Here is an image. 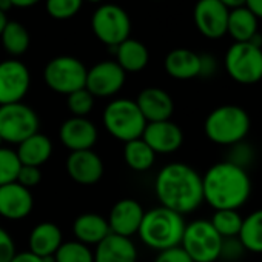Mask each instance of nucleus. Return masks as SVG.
Listing matches in <instances>:
<instances>
[{
  "instance_id": "29",
  "label": "nucleus",
  "mask_w": 262,
  "mask_h": 262,
  "mask_svg": "<svg viewBox=\"0 0 262 262\" xmlns=\"http://www.w3.org/2000/svg\"><path fill=\"white\" fill-rule=\"evenodd\" d=\"M0 39L4 48L11 56H22L30 48V33L19 22H7Z\"/></svg>"
},
{
  "instance_id": "46",
  "label": "nucleus",
  "mask_w": 262,
  "mask_h": 262,
  "mask_svg": "<svg viewBox=\"0 0 262 262\" xmlns=\"http://www.w3.org/2000/svg\"><path fill=\"white\" fill-rule=\"evenodd\" d=\"M83 2H90V4H99L102 0H83Z\"/></svg>"
},
{
  "instance_id": "16",
  "label": "nucleus",
  "mask_w": 262,
  "mask_h": 262,
  "mask_svg": "<svg viewBox=\"0 0 262 262\" xmlns=\"http://www.w3.org/2000/svg\"><path fill=\"white\" fill-rule=\"evenodd\" d=\"M59 139L71 153L91 150L97 141V128L90 119L73 116L60 125Z\"/></svg>"
},
{
  "instance_id": "38",
  "label": "nucleus",
  "mask_w": 262,
  "mask_h": 262,
  "mask_svg": "<svg viewBox=\"0 0 262 262\" xmlns=\"http://www.w3.org/2000/svg\"><path fill=\"white\" fill-rule=\"evenodd\" d=\"M16 242L11 234L0 227V262H10L16 256Z\"/></svg>"
},
{
  "instance_id": "13",
  "label": "nucleus",
  "mask_w": 262,
  "mask_h": 262,
  "mask_svg": "<svg viewBox=\"0 0 262 262\" xmlns=\"http://www.w3.org/2000/svg\"><path fill=\"white\" fill-rule=\"evenodd\" d=\"M230 11L219 0H199L194 7V24L199 33L208 39H221L227 34Z\"/></svg>"
},
{
  "instance_id": "45",
  "label": "nucleus",
  "mask_w": 262,
  "mask_h": 262,
  "mask_svg": "<svg viewBox=\"0 0 262 262\" xmlns=\"http://www.w3.org/2000/svg\"><path fill=\"white\" fill-rule=\"evenodd\" d=\"M7 22H8L7 13H4L2 10H0V34H2V31H4V28H5V25H7Z\"/></svg>"
},
{
  "instance_id": "48",
  "label": "nucleus",
  "mask_w": 262,
  "mask_h": 262,
  "mask_svg": "<svg viewBox=\"0 0 262 262\" xmlns=\"http://www.w3.org/2000/svg\"><path fill=\"white\" fill-rule=\"evenodd\" d=\"M260 151H262V144H260Z\"/></svg>"
},
{
  "instance_id": "3",
  "label": "nucleus",
  "mask_w": 262,
  "mask_h": 262,
  "mask_svg": "<svg viewBox=\"0 0 262 262\" xmlns=\"http://www.w3.org/2000/svg\"><path fill=\"white\" fill-rule=\"evenodd\" d=\"M185 225L182 214L159 205L145 211L138 234L147 247L162 251L181 245Z\"/></svg>"
},
{
  "instance_id": "2",
  "label": "nucleus",
  "mask_w": 262,
  "mask_h": 262,
  "mask_svg": "<svg viewBox=\"0 0 262 262\" xmlns=\"http://www.w3.org/2000/svg\"><path fill=\"white\" fill-rule=\"evenodd\" d=\"M202 193L214 210H237L251 194V179L247 170L222 161L202 176Z\"/></svg>"
},
{
  "instance_id": "11",
  "label": "nucleus",
  "mask_w": 262,
  "mask_h": 262,
  "mask_svg": "<svg viewBox=\"0 0 262 262\" xmlns=\"http://www.w3.org/2000/svg\"><path fill=\"white\" fill-rule=\"evenodd\" d=\"M30 85L31 76L25 63L17 59L0 62V105L22 102Z\"/></svg>"
},
{
  "instance_id": "33",
  "label": "nucleus",
  "mask_w": 262,
  "mask_h": 262,
  "mask_svg": "<svg viewBox=\"0 0 262 262\" xmlns=\"http://www.w3.org/2000/svg\"><path fill=\"white\" fill-rule=\"evenodd\" d=\"M67 103L70 113L74 117H86L94 106V96L86 88H82L68 94Z\"/></svg>"
},
{
  "instance_id": "30",
  "label": "nucleus",
  "mask_w": 262,
  "mask_h": 262,
  "mask_svg": "<svg viewBox=\"0 0 262 262\" xmlns=\"http://www.w3.org/2000/svg\"><path fill=\"white\" fill-rule=\"evenodd\" d=\"M244 217L237 210H216L211 217V225L217 231V234L225 237H237Z\"/></svg>"
},
{
  "instance_id": "5",
  "label": "nucleus",
  "mask_w": 262,
  "mask_h": 262,
  "mask_svg": "<svg viewBox=\"0 0 262 262\" xmlns=\"http://www.w3.org/2000/svg\"><path fill=\"white\" fill-rule=\"evenodd\" d=\"M102 120L108 133L125 144L142 138L147 125L136 100L131 99L111 100L103 110Z\"/></svg>"
},
{
  "instance_id": "43",
  "label": "nucleus",
  "mask_w": 262,
  "mask_h": 262,
  "mask_svg": "<svg viewBox=\"0 0 262 262\" xmlns=\"http://www.w3.org/2000/svg\"><path fill=\"white\" fill-rule=\"evenodd\" d=\"M219 2H221L228 11H231V10L245 7V2H247V0H219Z\"/></svg>"
},
{
  "instance_id": "41",
  "label": "nucleus",
  "mask_w": 262,
  "mask_h": 262,
  "mask_svg": "<svg viewBox=\"0 0 262 262\" xmlns=\"http://www.w3.org/2000/svg\"><path fill=\"white\" fill-rule=\"evenodd\" d=\"M10 262H54V257H40L31 251L16 253V256Z\"/></svg>"
},
{
  "instance_id": "15",
  "label": "nucleus",
  "mask_w": 262,
  "mask_h": 262,
  "mask_svg": "<svg viewBox=\"0 0 262 262\" xmlns=\"http://www.w3.org/2000/svg\"><path fill=\"white\" fill-rule=\"evenodd\" d=\"M144 208L135 199H120L117 201L108 216L110 231L123 237H131L139 231V227L144 219Z\"/></svg>"
},
{
  "instance_id": "8",
  "label": "nucleus",
  "mask_w": 262,
  "mask_h": 262,
  "mask_svg": "<svg viewBox=\"0 0 262 262\" xmlns=\"http://www.w3.org/2000/svg\"><path fill=\"white\" fill-rule=\"evenodd\" d=\"M228 76L242 85L262 80V48L250 42H234L225 54Z\"/></svg>"
},
{
  "instance_id": "6",
  "label": "nucleus",
  "mask_w": 262,
  "mask_h": 262,
  "mask_svg": "<svg viewBox=\"0 0 262 262\" xmlns=\"http://www.w3.org/2000/svg\"><path fill=\"white\" fill-rule=\"evenodd\" d=\"M39 116L24 102L0 105V138L4 142L19 145L39 133Z\"/></svg>"
},
{
  "instance_id": "21",
  "label": "nucleus",
  "mask_w": 262,
  "mask_h": 262,
  "mask_svg": "<svg viewBox=\"0 0 262 262\" xmlns=\"http://www.w3.org/2000/svg\"><path fill=\"white\" fill-rule=\"evenodd\" d=\"M30 251L40 257H53L63 244L62 231L54 222H40L30 233Z\"/></svg>"
},
{
  "instance_id": "36",
  "label": "nucleus",
  "mask_w": 262,
  "mask_h": 262,
  "mask_svg": "<svg viewBox=\"0 0 262 262\" xmlns=\"http://www.w3.org/2000/svg\"><path fill=\"white\" fill-rule=\"evenodd\" d=\"M245 253L244 245L241 244L239 237H225L221 244V253L219 259L227 262H237Z\"/></svg>"
},
{
  "instance_id": "27",
  "label": "nucleus",
  "mask_w": 262,
  "mask_h": 262,
  "mask_svg": "<svg viewBox=\"0 0 262 262\" xmlns=\"http://www.w3.org/2000/svg\"><path fill=\"white\" fill-rule=\"evenodd\" d=\"M123 159L126 165L135 171H147L155 165L156 153L148 147V144L139 138L125 144Z\"/></svg>"
},
{
  "instance_id": "22",
  "label": "nucleus",
  "mask_w": 262,
  "mask_h": 262,
  "mask_svg": "<svg viewBox=\"0 0 262 262\" xmlns=\"http://www.w3.org/2000/svg\"><path fill=\"white\" fill-rule=\"evenodd\" d=\"M73 233L76 241L85 245H97L111 231L108 221L97 213H83L77 216L73 222Z\"/></svg>"
},
{
  "instance_id": "42",
  "label": "nucleus",
  "mask_w": 262,
  "mask_h": 262,
  "mask_svg": "<svg viewBox=\"0 0 262 262\" xmlns=\"http://www.w3.org/2000/svg\"><path fill=\"white\" fill-rule=\"evenodd\" d=\"M245 8H248L256 19H262V0H247Z\"/></svg>"
},
{
  "instance_id": "19",
  "label": "nucleus",
  "mask_w": 262,
  "mask_h": 262,
  "mask_svg": "<svg viewBox=\"0 0 262 262\" xmlns=\"http://www.w3.org/2000/svg\"><path fill=\"white\" fill-rule=\"evenodd\" d=\"M136 103L147 123L170 120L174 111V102L171 96L158 86H150L142 90L136 99Z\"/></svg>"
},
{
  "instance_id": "23",
  "label": "nucleus",
  "mask_w": 262,
  "mask_h": 262,
  "mask_svg": "<svg viewBox=\"0 0 262 262\" xmlns=\"http://www.w3.org/2000/svg\"><path fill=\"white\" fill-rule=\"evenodd\" d=\"M165 71L173 79H179V80L199 77L201 54L187 48L173 50L165 57Z\"/></svg>"
},
{
  "instance_id": "1",
  "label": "nucleus",
  "mask_w": 262,
  "mask_h": 262,
  "mask_svg": "<svg viewBox=\"0 0 262 262\" xmlns=\"http://www.w3.org/2000/svg\"><path fill=\"white\" fill-rule=\"evenodd\" d=\"M155 193L162 207L182 216L193 213L204 202L202 176L187 164H168L156 176Z\"/></svg>"
},
{
  "instance_id": "14",
  "label": "nucleus",
  "mask_w": 262,
  "mask_h": 262,
  "mask_svg": "<svg viewBox=\"0 0 262 262\" xmlns=\"http://www.w3.org/2000/svg\"><path fill=\"white\" fill-rule=\"evenodd\" d=\"M142 139L156 155H171L184 144V133L178 123L171 120L150 122L145 125Z\"/></svg>"
},
{
  "instance_id": "20",
  "label": "nucleus",
  "mask_w": 262,
  "mask_h": 262,
  "mask_svg": "<svg viewBox=\"0 0 262 262\" xmlns=\"http://www.w3.org/2000/svg\"><path fill=\"white\" fill-rule=\"evenodd\" d=\"M94 262H136L138 248L131 237L110 233L96 245Z\"/></svg>"
},
{
  "instance_id": "26",
  "label": "nucleus",
  "mask_w": 262,
  "mask_h": 262,
  "mask_svg": "<svg viewBox=\"0 0 262 262\" xmlns=\"http://www.w3.org/2000/svg\"><path fill=\"white\" fill-rule=\"evenodd\" d=\"M227 34H230L234 42H250L257 34V19L245 7L231 10L228 14Z\"/></svg>"
},
{
  "instance_id": "31",
  "label": "nucleus",
  "mask_w": 262,
  "mask_h": 262,
  "mask_svg": "<svg viewBox=\"0 0 262 262\" xmlns=\"http://www.w3.org/2000/svg\"><path fill=\"white\" fill-rule=\"evenodd\" d=\"M53 257L54 262H94L93 250L79 241L63 242Z\"/></svg>"
},
{
  "instance_id": "32",
  "label": "nucleus",
  "mask_w": 262,
  "mask_h": 262,
  "mask_svg": "<svg viewBox=\"0 0 262 262\" xmlns=\"http://www.w3.org/2000/svg\"><path fill=\"white\" fill-rule=\"evenodd\" d=\"M22 164L17 153L11 148H0V187L16 182Z\"/></svg>"
},
{
  "instance_id": "4",
  "label": "nucleus",
  "mask_w": 262,
  "mask_h": 262,
  "mask_svg": "<svg viewBox=\"0 0 262 262\" xmlns=\"http://www.w3.org/2000/svg\"><path fill=\"white\" fill-rule=\"evenodd\" d=\"M250 116L237 105H222L214 108L205 119V136L216 145L231 147L242 142L250 131Z\"/></svg>"
},
{
  "instance_id": "35",
  "label": "nucleus",
  "mask_w": 262,
  "mask_h": 262,
  "mask_svg": "<svg viewBox=\"0 0 262 262\" xmlns=\"http://www.w3.org/2000/svg\"><path fill=\"white\" fill-rule=\"evenodd\" d=\"M228 158L225 159L227 162L236 165V167H241L244 170H248V167L254 162L256 159V151L254 148L247 144L245 141L242 142H237L231 147H228Z\"/></svg>"
},
{
  "instance_id": "24",
  "label": "nucleus",
  "mask_w": 262,
  "mask_h": 262,
  "mask_svg": "<svg viewBox=\"0 0 262 262\" xmlns=\"http://www.w3.org/2000/svg\"><path fill=\"white\" fill-rule=\"evenodd\" d=\"M111 50H114L117 65L125 73H139L148 65V60H150L148 50L139 40L126 39L120 45Z\"/></svg>"
},
{
  "instance_id": "40",
  "label": "nucleus",
  "mask_w": 262,
  "mask_h": 262,
  "mask_svg": "<svg viewBox=\"0 0 262 262\" xmlns=\"http://www.w3.org/2000/svg\"><path fill=\"white\" fill-rule=\"evenodd\" d=\"M216 73V60L210 54H201V77H211Z\"/></svg>"
},
{
  "instance_id": "39",
  "label": "nucleus",
  "mask_w": 262,
  "mask_h": 262,
  "mask_svg": "<svg viewBox=\"0 0 262 262\" xmlns=\"http://www.w3.org/2000/svg\"><path fill=\"white\" fill-rule=\"evenodd\" d=\"M155 262H193V260L185 253V250L179 245V247H173V248L159 251Z\"/></svg>"
},
{
  "instance_id": "37",
  "label": "nucleus",
  "mask_w": 262,
  "mask_h": 262,
  "mask_svg": "<svg viewBox=\"0 0 262 262\" xmlns=\"http://www.w3.org/2000/svg\"><path fill=\"white\" fill-rule=\"evenodd\" d=\"M42 181V171L39 167H30V165H22L17 174L16 182L20 184L22 187L31 190L33 187L39 185Z\"/></svg>"
},
{
  "instance_id": "28",
  "label": "nucleus",
  "mask_w": 262,
  "mask_h": 262,
  "mask_svg": "<svg viewBox=\"0 0 262 262\" xmlns=\"http://www.w3.org/2000/svg\"><path fill=\"white\" fill-rule=\"evenodd\" d=\"M237 237L245 251L262 253V208L244 217Z\"/></svg>"
},
{
  "instance_id": "25",
  "label": "nucleus",
  "mask_w": 262,
  "mask_h": 262,
  "mask_svg": "<svg viewBox=\"0 0 262 262\" xmlns=\"http://www.w3.org/2000/svg\"><path fill=\"white\" fill-rule=\"evenodd\" d=\"M17 158L22 165L42 167L53 155V144L48 136L36 133L17 145Z\"/></svg>"
},
{
  "instance_id": "18",
  "label": "nucleus",
  "mask_w": 262,
  "mask_h": 262,
  "mask_svg": "<svg viewBox=\"0 0 262 262\" xmlns=\"http://www.w3.org/2000/svg\"><path fill=\"white\" fill-rule=\"evenodd\" d=\"M67 171L74 182L93 185L103 176V162L93 150L73 151L67 159Z\"/></svg>"
},
{
  "instance_id": "47",
  "label": "nucleus",
  "mask_w": 262,
  "mask_h": 262,
  "mask_svg": "<svg viewBox=\"0 0 262 262\" xmlns=\"http://www.w3.org/2000/svg\"><path fill=\"white\" fill-rule=\"evenodd\" d=\"M2 144H4V141H2V138H0V148H2Z\"/></svg>"
},
{
  "instance_id": "7",
  "label": "nucleus",
  "mask_w": 262,
  "mask_h": 262,
  "mask_svg": "<svg viewBox=\"0 0 262 262\" xmlns=\"http://www.w3.org/2000/svg\"><path fill=\"white\" fill-rule=\"evenodd\" d=\"M222 237L207 219H196L185 225L181 247L193 262H216Z\"/></svg>"
},
{
  "instance_id": "44",
  "label": "nucleus",
  "mask_w": 262,
  "mask_h": 262,
  "mask_svg": "<svg viewBox=\"0 0 262 262\" xmlns=\"http://www.w3.org/2000/svg\"><path fill=\"white\" fill-rule=\"evenodd\" d=\"M13 7H17V8H30V7H34L36 4H39L40 0H10Z\"/></svg>"
},
{
  "instance_id": "34",
  "label": "nucleus",
  "mask_w": 262,
  "mask_h": 262,
  "mask_svg": "<svg viewBox=\"0 0 262 262\" xmlns=\"http://www.w3.org/2000/svg\"><path fill=\"white\" fill-rule=\"evenodd\" d=\"M82 4L83 0H47V13L57 20L71 19L80 11Z\"/></svg>"
},
{
  "instance_id": "17",
  "label": "nucleus",
  "mask_w": 262,
  "mask_h": 262,
  "mask_svg": "<svg viewBox=\"0 0 262 262\" xmlns=\"http://www.w3.org/2000/svg\"><path fill=\"white\" fill-rule=\"evenodd\" d=\"M34 207L33 194L17 182L0 187V216L10 221L25 219Z\"/></svg>"
},
{
  "instance_id": "9",
  "label": "nucleus",
  "mask_w": 262,
  "mask_h": 262,
  "mask_svg": "<svg viewBox=\"0 0 262 262\" xmlns=\"http://www.w3.org/2000/svg\"><path fill=\"white\" fill-rule=\"evenodd\" d=\"M86 67L76 57L59 56L50 60L43 70V79L48 88L59 94H71L85 88Z\"/></svg>"
},
{
  "instance_id": "12",
  "label": "nucleus",
  "mask_w": 262,
  "mask_h": 262,
  "mask_svg": "<svg viewBox=\"0 0 262 262\" xmlns=\"http://www.w3.org/2000/svg\"><path fill=\"white\" fill-rule=\"evenodd\" d=\"M125 77L126 73L116 60H103L88 70L85 88L94 97H111L122 90Z\"/></svg>"
},
{
  "instance_id": "10",
  "label": "nucleus",
  "mask_w": 262,
  "mask_h": 262,
  "mask_svg": "<svg viewBox=\"0 0 262 262\" xmlns=\"http://www.w3.org/2000/svg\"><path fill=\"white\" fill-rule=\"evenodd\" d=\"M91 28L94 36L100 42H103L110 48H114L123 40L129 39L131 20L125 10H122L119 5L106 4L94 11Z\"/></svg>"
}]
</instances>
